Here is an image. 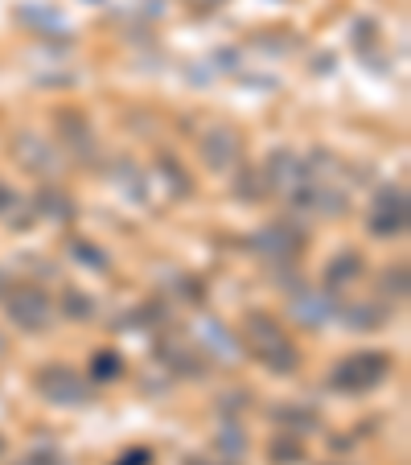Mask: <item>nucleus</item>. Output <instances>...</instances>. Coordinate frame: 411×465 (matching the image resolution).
I'll list each match as a JSON object with an SVG mask.
<instances>
[{
  "mask_svg": "<svg viewBox=\"0 0 411 465\" xmlns=\"http://www.w3.org/2000/svg\"><path fill=\"white\" fill-rule=\"evenodd\" d=\"M243 334H247V346H251V354L263 362V367H271L276 375H289V371H297V362H300L297 346L284 338V330L271 322V317L251 313V317H247V325H243Z\"/></svg>",
  "mask_w": 411,
  "mask_h": 465,
  "instance_id": "nucleus-1",
  "label": "nucleus"
},
{
  "mask_svg": "<svg viewBox=\"0 0 411 465\" xmlns=\"http://www.w3.org/2000/svg\"><path fill=\"white\" fill-rule=\"evenodd\" d=\"M391 375V359L383 351H362L341 359L338 367L329 371V387L333 391H346V395H362V391H375L383 379Z\"/></svg>",
  "mask_w": 411,
  "mask_h": 465,
  "instance_id": "nucleus-2",
  "label": "nucleus"
},
{
  "mask_svg": "<svg viewBox=\"0 0 411 465\" xmlns=\"http://www.w3.org/2000/svg\"><path fill=\"white\" fill-rule=\"evenodd\" d=\"M34 387L42 391V400H50V404H71V408H79V404H87V400H91L87 379H83L74 367H62V362H50V367L37 371V375H34Z\"/></svg>",
  "mask_w": 411,
  "mask_h": 465,
  "instance_id": "nucleus-3",
  "label": "nucleus"
},
{
  "mask_svg": "<svg viewBox=\"0 0 411 465\" xmlns=\"http://www.w3.org/2000/svg\"><path fill=\"white\" fill-rule=\"evenodd\" d=\"M367 227L375 231L378 239H395L407 231V193L387 185V190L375 193V203L367 211Z\"/></svg>",
  "mask_w": 411,
  "mask_h": 465,
  "instance_id": "nucleus-4",
  "label": "nucleus"
},
{
  "mask_svg": "<svg viewBox=\"0 0 411 465\" xmlns=\"http://www.w3.org/2000/svg\"><path fill=\"white\" fill-rule=\"evenodd\" d=\"M9 317L21 325V330H45L50 325V317H54V309H50V301H45V292H37V289H17L9 297Z\"/></svg>",
  "mask_w": 411,
  "mask_h": 465,
  "instance_id": "nucleus-5",
  "label": "nucleus"
},
{
  "mask_svg": "<svg viewBox=\"0 0 411 465\" xmlns=\"http://www.w3.org/2000/svg\"><path fill=\"white\" fill-rule=\"evenodd\" d=\"M198 149H201V161H206V165L219 169V173H227V169L239 161L243 144H239V136L230 128H214V132H206V136H201Z\"/></svg>",
  "mask_w": 411,
  "mask_h": 465,
  "instance_id": "nucleus-6",
  "label": "nucleus"
},
{
  "mask_svg": "<svg viewBox=\"0 0 411 465\" xmlns=\"http://www.w3.org/2000/svg\"><path fill=\"white\" fill-rule=\"evenodd\" d=\"M263 185H271V190H300L305 185V169H300V161L292 153L280 149L268 161V169H263Z\"/></svg>",
  "mask_w": 411,
  "mask_h": 465,
  "instance_id": "nucleus-7",
  "label": "nucleus"
},
{
  "mask_svg": "<svg viewBox=\"0 0 411 465\" xmlns=\"http://www.w3.org/2000/svg\"><path fill=\"white\" fill-rule=\"evenodd\" d=\"M259 235L263 239L255 247H259L263 255H280L284 260V255H297V247H300V239L292 235V231H284V227H268V231H259Z\"/></svg>",
  "mask_w": 411,
  "mask_h": 465,
  "instance_id": "nucleus-8",
  "label": "nucleus"
},
{
  "mask_svg": "<svg viewBox=\"0 0 411 465\" xmlns=\"http://www.w3.org/2000/svg\"><path fill=\"white\" fill-rule=\"evenodd\" d=\"M292 313H297L300 322L317 325V322H325V317L333 313V301H329V297H321V292H305L300 301H292Z\"/></svg>",
  "mask_w": 411,
  "mask_h": 465,
  "instance_id": "nucleus-9",
  "label": "nucleus"
},
{
  "mask_svg": "<svg viewBox=\"0 0 411 465\" xmlns=\"http://www.w3.org/2000/svg\"><path fill=\"white\" fill-rule=\"evenodd\" d=\"M58 124H62V132H66V136H62L66 144H74L79 153H87V149H91V128H87V120H83L79 112H62V115H58Z\"/></svg>",
  "mask_w": 411,
  "mask_h": 465,
  "instance_id": "nucleus-10",
  "label": "nucleus"
},
{
  "mask_svg": "<svg viewBox=\"0 0 411 465\" xmlns=\"http://www.w3.org/2000/svg\"><path fill=\"white\" fill-rule=\"evenodd\" d=\"M300 457H305V449H300L297 432H280V437L271 440V461L276 465H297Z\"/></svg>",
  "mask_w": 411,
  "mask_h": 465,
  "instance_id": "nucleus-11",
  "label": "nucleus"
},
{
  "mask_svg": "<svg viewBox=\"0 0 411 465\" xmlns=\"http://www.w3.org/2000/svg\"><path fill=\"white\" fill-rule=\"evenodd\" d=\"M17 157L25 161V165H34V161H37V173H54V157L45 153L42 141H34V149H29L25 136H21V141H17Z\"/></svg>",
  "mask_w": 411,
  "mask_h": 465,
  "instance_id": "nucleus-12",
  "label": "nucleus"
},
{
  "mask_svg": "<svg viewBox=\"0 0 411 465\" xmlns=\"http://www.w3.org/2000/svg\"><path fill=\"white\" fill-rule=\"evenodd\" d=\"M271 416H276V420H284L292 432H297V429H317V412H313V408H276Z\"/></svg>",
  "mask_w": 411,
  "mask_h": 465,
  "instance_id": "nucleus-13",
  "label": "nucleus"
},
{
  "mask_svg": "<svg viewBox=\"0 0 411 465\" xmlns=\"http://www.w3.org/2000/svg\"><path fill=\"white\" fill-rule=\"evenodd\" d=\"M358 268H362V260L358 255H338V260H333V272H329V284H346V281H354V276H358Z\"/></svg>",
  "mask_w": 411,
  "mask_h": 465,
  "instance_id": "nucleus-14",
  "label": "nucleus"
},
{
  "mask_svg": "<svg viewBox=\"0 0 411 465\" xmlns=\"http://www.w3.org/2000/svg\"><path fill=\"white\" fill-rule=\"evenodd\" d=\"M62 309H66L71 317H79V322H87V317L95 313V305H91V301L83 297V292H74V289L66 292V297H62Z\"/></svg>",
  "mask_w": 411,
  "mask_h": 465,
  "instance_id": "nucleus-15",
  "label": "nucleus"
},
{
  "mask_svg": "<svg viewBox=\"0 0 411 465\" xmlns=\"http://www.w3.org/2000/svg\"><path fill=\"white\" fill-rule=\"evenodd\" d=\"M17 465H71V461H66L58 449H34V453H25Z\"/></svg>",
  "mask_w": 411,
  "mask_h": 465,
  "instance_id": "nucleus-16",
  "label": "nucleus"
},
{
  "mask_svg": "<svg viewBox=\"0 0 411 465\" xmlns=\"http://www.w3.org/2000/svg\"><path fill=\"white\" fill-rule=\"evenodd\" d=\"M42 211H50V214H58V219H71V198H58V193H45L42 198Z\"/></svg>",
  "mask_w": 411,
  "mask_h": 465,
  "instance_id": "nucleus-17",
  "label": "nucleus"
},
{
  "mask_svg": "<svg viewBox=\"0 0 411 465\" xmlns=\"http://www.w3.org/2000/svg\"><path fill=\"white\" fill-rule=\"evenodd\" d=\"M219 449H222V453H235V457H243V437H239V429H227V432H222V437H219Z\"/></svg>",
  "mask_w": 411,
  "mask_h": 465,
  "instance_id": "nucleus-18",
  "label": "nucleus"
},
{
  "mask_svg": "<svg viewBox=\"0 0 411 465\" xmlns=\"http://www.w3.org/2000/svg\"><path fill=\"white\" fill-rule=\"evenodd\" d=\"M17 203H21L17 193H13L9 185H0V214H5V219H13V223H17Z\"/></svg>",
  "mask_w": 411,
  "mask_h": 465,
  "instance_id": "nucleus-19",
  "label": "nucleus"
},
{
  "mask_svg": "<svg viewBox=\"0 0 411 465\" xmlns=\"http://www.w3.org/2000/svg\"><path fill=\"white\" fill-rule=\"evenodd\" d=\"M95 375L115 379L120 375V359H115V354H95Z\"/></svg>",
  "mask_w": 411,
  "mask_h": 465,
  "instance_id": "nucleus-20",
  "label": "nucleus"
},
{
  "mask_svg": "<svg viewBox=\"0 0 411 465\" xmlns=\"http://www.w3.org/2000/svg\"><path fill=\"white\" fill-rule=\"evenodd\" d=\"M383 284H387V289H395V297H403V292H407V276H403V272H391Z\"/></svg>",
  "mask_w": 411,
  "mask_h": 465,
  "instance_id": "nucleus-21",
  "label": "nucleus"
},
{
  "mask_svg": "<svg viewBox=\"0 0 411 465\" xmlns=\"http://www.w3.org/2000/svg\"><path fill=\"white\" fill-rule=\"evenodd\" d=\"M144 457H149V453H136V457H123V461H120V465H136V461H144Z\"/></svg>",
  "mask_w": 411,
  "mask_h": 465,
  "instance_id": "nucleus-22",
  "label": "nucleus"
},
{
  "mask_svg": "<svg viewBox=\"0 0 411 465\" xmlns=\"http://www.w3.org/2000/svg\"><path fill=\"white\" fill-rule=\"evenodd\" d=\"M190 465H210V461H198V457H193V461H190Z\"/></svg>",
  "mask_w": 411,
  "mask_h": 465,
  "instance_id": "nucleus-23",
  "label": "nucleus"
},
{
  "mask_svg": "<svg viewBox=\"0 0 411 465\" xmlns=\"http://www.w3.org/2000/svg\"><path fill=\"white\" fill-rule=\"evenodd\" d=\"M0 289H5V276H0Z\"/></svg>",
  "mask_w": 411,
  "mask_h": 465,
  "instance_id": "nucleus-24",
  "label": "nucleus"
},
{
  "mask_svg": "<svg viewBox=\"0 0 411 465\" xmlns=\"http://www.w3.org/2000/svg\"><path fill=\"white\" fill-rule=\"evenodd\" d=\"M0 453H5V440H0Z\"/></svg>",
  "mask_w": 411,
  "mask_h": 465,
  "instance_id": "nucleus-25",
  "label": "nucleus"
}]
</instances>
